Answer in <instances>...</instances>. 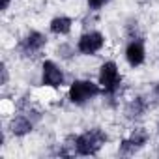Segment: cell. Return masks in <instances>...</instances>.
Returning <instances> with one entry per match:
<instances>
[{
  "label": "cell",
  "mask_w": 159,
  "mask_h": 159,
  "mask_svg": "<svg viewBox=\"0 0 159 159\" xmlns=\"http://www.w3.org/2000/svg\"><path fill=\"white\" fill-rule=\"evenodd\" d=\"M98 94H99V88L88 81H75L71 90H69V98L73 103H84L86 99H90Z\"/></svg>",
  "instance_id": "cell-2"
},
{
  "label": "cell",
  "mask_w": 159,
  "mask_h": 159,
  "mask_svg": "<svg viewBox=\"0 0 159 159\" xmlns=\"http://www.w3.org/2000/svg\"><path fill=\"white\" fill-rule=\"evenodd\" d=\"M125 56H127V62L131 64V66H139V64H142V60H144V49H142V45L140 43H129V47H127V51H125Z\"/></svg>",
  "instance_id": "cell-6"
},
{
  "label": "cell",
  "mask_w": 159,
  "mask_h": 159,
  "mask_svg": "<svg viewBox=\"0 0 159 159\" xmlns=\"http://www.w3.org/2000/svg\"><path fill=\"white\" fill-rule=\"evenodd\" d=\"M11 127H13V133H15V135H25V133H28V131L32 129L30 122L25 120V118H17V120H13Z\"/></svg>",
  "instance_id": "cell-9"
},
{
  "label": "cell",
  "mask_w": 159,
  "mask_h": 159,
  "mask_svg": "<svg viewBox=\"0 0 159 159\" xmlns=\"http://www.w3.org/2000/svg\"><path fill=\"white\" fill-rule=\"evenodd\" d=\"M43 83L49 86H60L64 83V75L62 71L52 64V62H45L43 64Z\"/></svg>",
  "instance_id": "cell-5"
},
{
  "label": "cell",
  "mask_w": 159,
  "mask_h": 159,
  "mask_svg": "<svg viewBox=\"0 0 159 159\" xmlns=\"http://www.w3.org/2000/svg\"><path fill=\"white\" fill-rule=\"evenodd\" d=\"M43 43H45V38H43L39 32H32V34L25 39V49H26V51H30V52H34V51L41 49V47H43Z\"/></svg>",
  "instance_id": "cell-7"
},
{
  "label": "cell",
  "mask_w": 159,
  "mask_h": 159,
  "mask_svg": "<svg viewBox=\"0 0 159 159\" xmlns=\"http://www.w3.org/2000/svg\"><path fill=\"white\" fill-rule=\"evenodd\" d=\"M157 94H159V86H157Z\"/></svg>",
  "instance_id": "cell-13"
},
{
  "label": "cell",
  "mask_w": 159,
  "mask_h": 159,
  "mask_svg": "<svg viewBox=\"0 0 159 159\" xmlns=\"http://www.w3.org/2000/svg\"><path fill=\"white\" fill-rule=\"evenodd\" d=\"M69 28H71V21H69L67 17H56V19H52V23H51V30H52L54 34H67Z\"/></svg>",
  "instance_id": "cell-8"
},
{
  "label": "cell",
  "mask_w": 159,
  "mask_h": 159,
  "mask_svg": "<svg viewBox=\"0 0 159 159\" xmlns=\"http://www.w3.org/2000/svg\"><path fill=\"white\" fill-rule=\"evenodd\" d=\"M118 83H120V75H118L116 64H114V62L103 64V66H101V73H99V84H101L105 90H114Z\"/></svg>",
  "instance_id": "cell-3"
},
{
  "label": "cell",
  "mask_w": 159,
  "mask_h": 159,
  "mask_svg": "<svg viewBox=\"0 0 159 159\" xmlns=\"http://www.w3.org/2000/svg\"><path fill=\"white\" fill-rule=\"evenodd\" d=\"M103 45V36L99 32H90L84 34L81 39H79V51L84 52V54H92L96 51H99Z\"/></svg>",
  "instance_id": "cell-4"
},
{
  "label": "cell",
  "mask_w": 159,
  "mask_h": 159,
  "mask_svg": "<svg viewBox=\"0 0 159 159\" xmlns=\"http://www.w3.org/2000/svg\"><path fill=\"white\" fill-rule=\"evenodd\" d=\"M88 2H90L92 8H99V6H103V4L107 2V0H88Z\"/></svg>",
  "instance_id": "cell-11"
},
{
  "label": "cell",
  "mask_w": 159,
  "mask_h": 159,
  "mask_svg": "<svg viewBox=\"0 0 159 159\" xmlns=\"http://www.w3.org/2000/svg\"><path fill=\"white\" fill-rule=\"evenodd\" d=\"M105 135L99 129H92L77 139V152L81 155H92L99 150V146L105 142Z\"/></svg>",
  "instance_id": "cell-1"
},
{
  "label": "cell",
  "mask_w": 159,
  "mask_h": 159,
  "mask_svg": "<svg viewBox=\"0 0 159 159\" xmlns=\"http://www.w3.org/2000/svg\"><path fill=\"white\" fill-rule=\"evenodd\" d=\"M133 111H135V116H137V114L142 111V101H140V99H137L135 103H131V107L127 109V114L131 116V114H133Z\"/></svg>",
  "instance_id": "cell-10"
},
{
  "label": "cell",
  "mask_w": 159,
  "mask_h": 159,
  "mask_svg": "<svg viewBox=\"0 0 159 159\" xmlns=\"http://www.w3.org/2000/svg\"><path fill=\"white\" fill-rule=\"evenodd\" d=\"M8 4H10V0H2V8H4V10L8 8Z\"/></svg>",
  "instance_id": "cell-12"
}]
</instances>
